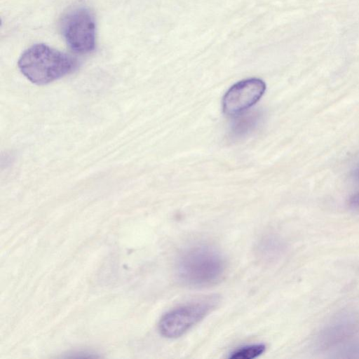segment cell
Instances as JSON below:
<instances>
[{
  "mask_svg": "<svg viewBox=\"0 0 359 359\" xmlns=\"http://www.w3.org/2000/svg\"><path fill=\"white\" fill-rule=\"evenodd\" d=\"M348 203L352 209L359 212V193L351 196Z\"/></svg>",
  "mask_w": 359,
  "mask_h": 359,
  "instance_id": "9",
  "label": "cell"
},
{
  "mask_svg": "<svg viewBox=\"0 0 359 359\" xmlns=\"http://www.w3.org/2000/svg\"><path fill=\"white\" fill-rule=\"evenodd\" d=\"M62 35L69 47L75 53L92 52L96 43V23L93 13L85 7L68 12L62 22Z\"/></svg>",
  "mask_w": 359,
  "mask_h": 359,
  "instance_id": "4",
  "label": "cell"
},
{
  "mask_svg": "<svg viewBox=\"0 0 359 359\" xmlns=\"http://www.w3.org/2000/svg\"><path fill=\"white\" fill-rule=\"evenodd\" d=\"M282 245L279 239L273 235L263 237L257 245L259 256L266 262L276 259L280 254Z\"/></svg>",
  "mask_w": 359,
  "mask_h": 359,
  "instance_id": "6",
  "label": "cell"
},
{
  "mask_svg": "<svg viewBox=\"0 0 359 359\" xmlns=\"http://www.w3.org/2000/svg\"><path fill=\"white\" fill-rule=\"evenodd\" d=\"M265 90V83L257 78L248 79L235 83L222 99L224 113L229 116L241 115L259 100Z\"/></svg>",
  "mask_w": 359,
  "mask_h": 359,
  "instance_id": "5",
  "label": "cell"
},
{
  "mask_svg": "<svg viewBox=\"0 0 359 359\" xmlns=\"http://www.w3.org/2000/svg\"><path fill=\"white\" fill-rule=\"evenodd\" d=\"M257 115L247 114L241 117L233 126V132L236 135H241L250 130L257 123Z\"/></svg>",
  "mask_w": 359,
  "mask_h": 359,
  "instance_id": "8",
  "label": "cell"
},
{
  "mask_svg": "<svg viewBox=\"0 0 359 359\" xmlns=\"http://www.w3.org/2000/svg\"><path fill=\"white\" fill-rule=\"evenodd\" d=\"M78 67L76 59L43 43L26 49L18 60L22 74L31 82L44 85L74 72Z\"/></svg>",
  "mask_w": 359,
  "mask_h": 359,
  "instance_id": "2",
  "label": "cell"
},
{
  "mask_svg": "<svg viewBox=\"0 0 359 359\" xmlns=\"http://www.w3.org/2000/svg\"><path fill=\"white\" fill-rule=\"evenodd\" d=\"M266 350L263 344H252L237 348L229 355L231 359H253L261 355Z\"/></svg>",
  "mask_w": 359,
  "mask_h": 359,
  "instance_id": "7",
  "label": "cell"
},
{
  "mask_svg": "<svg viewBox=\"0 0 359 359\" xmlns=\"http://www.w3.org/2000/svg\"><path fill=\"white\" fill-rule=\"evenodd\" d=\"M226 262L215 248L195 245L183 250L177 259L175 271L184 285L204 287L217 284L226 271Z\"/></svg>",
  "mask_w": 359,
  "mask_h": 359,
  "instance_id": "1",
  "label": "cell"
},
{
  "mask_svg": "<svg viewBox=\"0 0 359 359\" xmlns=\"http://www.w3.org/2000/svg\"><path fill=\"white\" fill-rule=\"evenodd\" d=\"M353 177L356 181L359 182V165L355 168L353 171Z\"/></svg>",
  "mask_w": 359,
  "mask_h": 359,
  "instance_id": "10",
  "label": "cell"
},
{
  "mask_svg": "<svg viewBox=\"0 0 359 359\" xmlns=\"http://www.w3.org/2000/svg\"><path fill=\"white\" fill-rule=\"evenodd\" d=\"M216 297H208L177 306L163 315L158 327L168 339L180 337L201 321L217 306Z\"/></svg>",
  "mask_w": 359,
  "mask_h": 359,
  "instance_id": "3",
  "label": "cell"
}]
</instances>
